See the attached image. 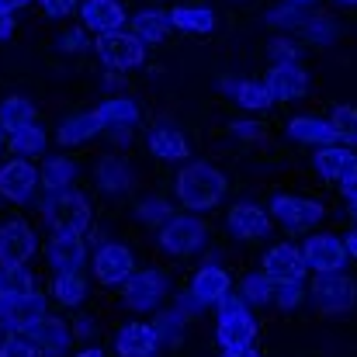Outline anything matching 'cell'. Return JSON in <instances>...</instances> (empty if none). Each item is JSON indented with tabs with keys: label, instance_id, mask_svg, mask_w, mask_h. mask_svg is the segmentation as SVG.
<instances>
[{
	"label": "cell",
	"instance_id": "1",
	"mask_svg": "<svg viewBox=\"0 0 357 357\" xmlns=\"http://www.w3.org/2000/svg\"><path fill=\"white\" fill-rule=\"evenodd\" d=\"M229 191V181L219 167L212 163H184L177 181H174V195L188 212H208L215 208Z\"/></svg>",
	"mask_w": 357,
	"mask_h": 357
},
{
	"label": "cell",
	"instance_id": "2",
	"mask_svg": "<svg viewBox=\"0 0 357 357\" xmlns=\"http://www.w3.org/2000/svg\"><path fill=\"white\" fill-rule=\"evenodd\" d=\"M219 323H215V340L222 351H246L257 340V323L250 312V302L243 295H226L219 305Z\"/></svg>",
	"mask_w": 357,
	"mask_h": 357
},
{
	"label": "cell",
	"instance_id": "3",
	"mask_svg": "<svg viewBox=\"0 0 357 357\" xmlns=\"http://www.w3.org/2000/svg\"><path fill=\"white\" fill-rule=\"evenodd\" d=\"M42 215H45V222L52 229H70V233H87L91 229V219H94L87 195H80L73 188H66L59 195H49L42 202Z\"/></svg>",
	"mask_w": 357,
	"mask_h": 357
},
{
	"label": "cell",
	"instance_id": "4",
	"mask_svg": "<svg viewBox=\"0 0 357 357\" xmlns=\"http://www.w3.org/2000/svg\"><path fill=\"white\" fill-rule=\"evenodd\" d=\"M156 233H160L163 253H170V257H191V253H198L205 246L208 226L198 215H170Z\"/></svg>",
	"mask_w": 357,
	"mask_h": 357
},
{
	"label": "cell",
	"instance_id": "5",
	"mask_svg": "<svg viewBox=\"0 0 357 357\" xmlns=\"http://www.w3.org/2000/svg\"><path fill=\"white\" fill-rule=\"evenodd\" d=\"M312 302L319 312L326 316H337V312H347L357 305V281L344 271H330V274H316L312 288H309Z\"/></svg>",
	"mask_w": 357,
	"mask_h": 357
},
{
	"label": "cell",
	"instance_id": "6",
	"mask_svg": "<svg viewBox=\"0 0 357 357\" xmlns=\"http://www.w3.org/2000/svg\"><path fill=\"white\" fill-rule=\"evenodd\" d=\"M94 49H98V56H101V63L108 66V70H135V66H142V59H146V42L135 35V31H105V35H98V42H94Z\"/></svg>",
	"mask_w": 357,
	"mask_h": 357
},
{
	"label": "cell",
	"instance_id": "7",
	"mask_svg": "<svg viewBox=\"0 0 357 357\" xmlns=\"http://www.w3.org/2000/svg\"><path fill=\"white\" fill-rule=\"evenodd\" d=\"M267 212H271L274 222H281V226L291 229V233H305V229L319 226L323 215H326V208H323L319 202L302 198V195H274Z\"/></svg>",
	"mask_w": 357,
	"mask_h": 357
},
{
	"label": "cell",
	"instance_id": "8",
	"mask_svg": "<svg viewBox=\"0 0 357 357\" xmlns=\"http://www.w3.org/2000/svg\"><path fill=\"white\" fill-rule=\"evenodd\" d=\"M312 167H316V174L326 181V184H337L340 191L357 181V153L354 146H347V142H333V146H319L316 149V156H312Z\"/></svg>",
	"mask_w": 357,
	"mask_h": 357
},
{
	"label": "cell",
	"instance_id": "9",
	"mask_svg": "<svg viewBox=\"0 0 357 357\" xmlns=\"http://www.w3.org/2000/svg\"><path fill=\"white\" fill-rule=\"evenodd\" d=\"M167 298V278L160 271H132V278L121 284V302L132 312H153Z\"/></svg>",
	"mask_w": 357,
	"mask_h": 357
},
{
	"label": "cell",
	"instance_id": "10",
	"mask_svg": "<svg viewBox=\"0 0 357 357\" xmlns=\"http://www.w3.org/2000/svg\"><path fill=\"white\" fill-rule=\"evenodd\" d=\"M17 333H24L38 351L45 357H63L70 347H73V330L63 323V319H56V316H38L35 323H28V326H21Z\"/></svg>",
	"mask_w": 357,
	"mask_h": 357
},
{
	"label": "cell",
	"instance_id": "11",
	"mask_svg": "<svg viewBox=\"0 0 357 357\" xmlns=\"http://www.w3.org/2000/svg\"><path fill=\"white\" fill-rule=\"evenodd\" d=\"M302 253H305L309 271H316V274L344 271V267H347V260H351L347 243H344V239H337V236H330V233H316V236H309L305 243H302Z\"/></svg>",
	"mask_w": 357,
	"mask_h": 357
},
{
	"label": "cell",
	"instance_id": "12",
	"mask_svg": "<svg viewBox=\"0 0 357 357\" xmlns=\"http://www.w3.org/2000/svg\"><path fill=\"white\" fill-rule=\"evenodd\" d=\"M38 191V170L21 156L0 167V198H7L10 205H24L31 202Z\"/></svg>",
	"mask_w": 357,
	"mask_h": 357
},
{
	"label": "cell",
	"instance_id": "13",
	"mask_svg": "<svg viewBox=\"0 0 357 357\" xmlns=\"http://www.w3.org/2000/svg\"><path fill=\"white\" fill-rule=\"evenodd\" d=\"M35 229L21 219H10L0 226V267H17V264H28L35 257Z\"/></svg>",
	"mask_w": 357,
	"mask_h": 357
},
{
	"label": "cell",
	"instance_id": "14",
	"mask_svg": "<svg viewBox=\"0 0 357 357\" xmlns=\"http://www.w3.org/2000/svg\"><path fill=\"white\" fill-rule=\"evenodd\" d=\"M135 271V257L125 243H105L98 253H94V278L108 288L115 284H125Z\"/></svg>",
	"mask_w": 357,
	"mask_h": 357
},
{
	"label": "cell",
	"instance_id": "15",
	"mask_svg": "<svg viewBox=\"0 0 357 357\" xmlns=\"http://www.w3.org/2000/svg\"><path fill=\"white\" fill-rule=\"evenodd\" d=\"M260 271H264L271 281H302L305 271H309V264H305V253H302L298 246L278 243V246H271V250L264 253Z\"/></svg>",
	"mask_w": 357,
	"mask_h": 357
},
{
	"label": "cell",
	"instance_id": "16",
	"mask_svg": "<svg viewBox=\"0 0 357 357\" xmlns=\"http://www.w3.org/2000/svg\"><path fill=\"white\" fill-rule=\"evenodd\" d=\"M271 222H274L271 212L260 208V205H253V202H236V205L229 208V215H226L229 233L236 239H250V243L267 236V233H271Z\"/></svg>",
	"mask_w": 357,
	"mask_h": 357
},
{
	"label": "cell",
	"instance_id": "17",
	"mask_svg": "<svg viewBox=\"0 0 357 357\" xmlns=\"http://www.w3.org/2000/svg\"><path fill=\"white\" fill-rule=\"evenodd\" d=\"M229 291H233V278H229V271H226V267L208 264V267L195 271V278H191V298H195V305H198V309L219 305Z\"/></svg>",
	"mask_w": 357,
	"mask_h": 357
},
{
	"label": "cell",
	"instance_id": "18",
	"mask_svg": "<svg viewBox=\"0 0 357 357\" xmlns=\"http://www.w3.org/2000/svg\"><path fill=\"white\" fill-rule=\"evenodd\" d=\"M49 267L59 274V271H80L84 260H87V246H84V233H70V229H56L49 239Z\"/></svg>",
	"mask_w": 357,
	"mask_h": 357
},
{
	"label": "cell",
	"instance_id": "19",
	"mask_svg": "<svg viewBox=\"0 0 357 357\" xmlns=\"http://www.w3.org/2000/svg\"><path fill=\"white\" fill-rule=\"evenodd\" d=\"M264 80H267L274 101H295V98L309 94V73L302 70V63H271Z\"/></svg>",
	"mask_w": 357,
	"mask_h": 357
},
{
	"label": "cell",
	"instance_id": "20",
	"mask_svg": "<svg viewBox=\"0 0 357 357\" xmlns=\"http://www.w3.org/2000/svg\"><path fill=\"white\" fill-rule=\"evenodd\" d=\"M163 337L156 330V323H125L115 337V351L119 357H153L160 351Z\"/></svg>",
	"mask_w": 357,
	"mask_h": 357
},
{
	"label": "cell",
	"instance_id": "21",
	"mask_svg": "<svg viewBox=\"0 0 357 357\" xmlns=\"http://www.w3.org/2000/svg\"><path fill=\"white\" fill-rule=\"evenodd\" d=\"M80 21H84L87 31L105 35V31L125 28L128 24V14H125V7H121L119 0H84L80 3Z\"/></svg>",
	"mask_w": 357,
	"mask_h": 357
},
{
	"label": "cell",
	"instance_id": "22",
	"mask_svg": "<svg viewBox=\"0 0 357 357\" xmlns=\"http://www.w3.org/2000/svg\"><path fill=\"white\" fill-rule=\"evenodd\" d=\"M149 153L156 160H163V163H184L191 156V142H188V135L181 128L160 125V128L149 132Z\"/></svg>",
	"mask_w": 357,
	"mask_h": 357
},
{
	"label": "cell",
	"instance_id": "23",
	"mask_svg": "<svg viewBox=\"0 0 357 357\" xmlns=\"http://www.w3.org/2000/svg\"><path fill=\"white\" fill-rule=\"evenodd\" d=\"M108 121L105 115L94 108V112H80V115H70V119L59 125V146H84L98 135H105Z\"/></svg>",
	"mask_w": 357,
	"mask_h": 357
},
{
	"label": "cell",
	"instance_id": "24",
	"mask_svg": "<svg viewBox=\"0 0 357 357\" xmlns=\"http://www.w3.org/2000/svg\"><path fill=\"white\" fill-rule=\"evenodd\" d=\"M288 135L295 142H305V146H333L340 142V132L330 119H316V115H298V119L288 121Z\"/></svg>",
	"mask_w": 357,
	"mask_h": 357
},
{
	"label": "cell",
	"instance_id": "25",
	"mask_svg": "<svg viewBox=\"0 0 357 357\" xmlns=\"http://www.w3.org/2000/svg\"><path fill=\"white\" fill-rule=\"evenodd\" d=\"M222 91H229L233 101L246 112H267L274 105V94H271L267 80H222Z\"/></svg>",
	"mask_w": 357,
	"mask_h": 357
},
{
	"label": "cell",
	"instance_id": "26",
	"mask_svg": "<svg viewBox=\"0 0 357 357\" xmlns=\"http://www.w3.org/2000/svg\"><path fill=\"white\" fill-rule=\"evenodd\" d=\"M170 21L177 31H188V35H208L215 28V10L212 7H198V3H177L170 10Z\"/></svg>",
	"mask_w": 357,
	"mask_h": 357
},
{
	"label": "cell",
	"instance_id": "27",
	"mask_svg": "<svg viewBox=\"0 0 357 357\" xmlns=\"http://www.w3.org/2000/svg\"><path fill=\"white\" fill-rule=\"evenodd\" d=\"M128 24H132V31H135L146 45L163 42V38H167V31L174 28L170 10H160V7H146V10H139L135 17H128Z\"/></svg>",
	"mask_w": 357,
	"mask_h": 357
},
{
	"label": "cell",
	"instance_id": "28",
	"mask_svg": "<svg viewBox=\"0 0 357 357\" xmlns=\"http://www.w3.org/2000/svg\"><path fill=\"white\" fill-rule=\"evenodd\" d=\"M73 181H77V163L70 156H49L45 167L38 170V188H45V195H59L73 188Z\"/></svg>",
	"mask_w": 357,
	"mask_h": 357
},
{
	"label": "cell",
	"instance_id": "29",
	"mask_svg": "<svg viewBox=\"0 0 357 357\" xmlns=\"http://www.w3.org/2000/svg\"><path fill=\"white\" fill-rule=\"evenodd\" d=\"M94 177H98L101 191H108V195H125V191L132 188V170H128V163H125L121 156H112V153L98 160Z\"/></svg>",
	"mask_w": 357,
	"mask_h": 357
},
{
	"label": "cell",
	"instance_id": "30",
	"mask_svg": "<svg viewBox=\"0 0 357 357\" xmlns=\"http://www.w3.org/2000/svg\"><path fill=\"white\" fill-rule=\"evenodd\" d=\"M0 288H3V295H7L10 302H17V298H31V295H42L38 278H35L24 264H17V267H0Z\"/></svg>",
	"mask_w": 357,
	"mask_h": 357
},
{
	"label": "cell",
	"instance_id": "31",
	"mask_svg": "<svg viewBox=\"0 0 357 357\" xmlns=\"http://www.w3.org/2000/svg\"><path fill=\"white\" fill-rule=\"evenodd\" d=\"M7 146L17 156H42L45 146H49V135H45V128H38L35 121H28V125H21V128H14L7 135Z\"/></svg>",
	"mask_w": 357,
	"mask_h": 357
},
{
	"label": "cell",
	"instance_id": "32",
	"mask_svg": "<svg viewBox=\"0 0 357 357\" xmlns=\"http://www.w3.org/2000/svg\"><path fill=\"white\" fill-rule=\"evenodd\" d=\"M87 295V281L80 278V271H59L52 278V298L59 305H80Z\"/></svg>",
	"mask_w": 357,
	"mask_h": 357
},
{
	"label": "cell",
	"instance_id": "33",
	"mask_svg": "<svg viewBox=\"0 0 357 357\" xmlns=\"http://www.w3.org/2000/svg\"><path fill=\"white\" fill-rule=\"evenodd\" d=\"M28 121H35V105L28 101V98H3L0 101V128L10 135L14 128H21V125H28Z\"/></svg>",
	"mask_w": 357,
	"mask_h": 357
},
{
	"label": "cell",
	"instance_id": "34",
	"mask_svg": "<svg viewBox=\"0 0 357 357\" xmlns=\"http://www.w3.org/2000/svg\"><path fill=\"white\" fill-rule=\"evenodd\" d=\"M298 31H302L312 45H330V42L340 35V24H337L330 14H316V17H305Z\"/></svg>",
	"mask_w": 357,
	"mask_h": 357
},
{
	"label": "cell",
	"instance_id": "35",
	"mask_svg": "<svg viewBox=\"0 0 357 357\" xmlns=\"http://www.w3.org/2000/svg\"><path fill=\"white\" fill-rule=\"evenodd\" d=\"M239 295H243L250 305H267V302L274 298V281H271L264 271L246 274V278L239 281Z\"/></svg>",
	"mask_w": 357,
	"mask_h": 357
},
{
	"label": "cell",
	"instance_id": "36",
	"mask_svg": "<svg viewBox=\"0 0 357 357\" xmlns=\"http://www.w3.org/2000/svg\"><path fill=\"white\" fill-rule=\"evenodd\" d=\"M135 219H139L142 226L160 229V226L170 219V202H167V198H160V195H149V198H142V202L135 205Z\"/></svg>",
	"mask_w": 357,
	"mask_h": 357
},
{
	"label": "cell",
	"instance_id": "37",
	"mask_svg": "<svg viewBox=\"0 0 357 357\" xmlns=\"http://www.w3.org/2000/svg\"><path fill=\"white\" fill-rule=\"evenodd\" d=\"M309 14H305V7H298V3H281V7H271L267 10V24L274 28V31H288V28H302V21H305Z\"/></svg>",
	"mask_w": 357,
	"mask_h": 357
},
{
	"label": "cell",
	"instance_id": "38",
	"mask_svg": "<svg viewBox=\"0 0 357 357\" xmlns=\"http://www.w3.org/2000/svg\"><path fill=\"white\" fill-rule=\"evenodd\" d=\"M108 125H135L139 121V108H135V101H128V98H108L101 108H98Z\"/></svg>",
	"mask_w": 357,
	"mask_h": 357
},
{
	"label": "cell",
	"instance_id": "39",
	"mask_svg": "<svg viewBox=\"0 0 357 357\" xmlns=\"http://www.w3.org/2000/svg\"><path fill=\"white\" fill-rule=\"evenodd\" d=\"M305 288H302V281H274V305L281 309V312H291V309H298L302 302H305Z\"/></svg>",
	"mask_w": 357,
	"mask_h": 357
},
{
	"label": "cell",
	"instance_id": "40",
	"mask_svg": "<svg viewBox=\"0 0 357 357\" xmlns=\"http://www.w3.org/2000/svg\"><path fill=\"white\" fill-rule=\"evenodd\" d=\"M330 121L337 125V132H340V142L357 146V108H351V105H340V108H333Z\"/></svg>",
	"mask_w": 357,
	"mask_h": 357
},
{
	"label": "cell",
	"instance_id": "41",
	"mask_svg": "<svg viewBox=\"0 0 357 357\" xmlns=\"http://www.w3.org/2000/svg\"><path fill=\"white\" fill-rule=\"evenodd\" d=\"M184 309H170V312H160L156 316V330H160V337L163 340H181V333H184Z\"/></svg>",
	"mask_w": 357,
	"mask_h": 357
},
{
	"label": "cell",
	"instance_id": "42",
	"mask_svg": "<svg viewBox=\"0 0 357 357\" xmlns=\"http://www.w3.org/2000/svg\"><path fill=\"white\" fill-rule=\"evenodd\" d=\"M0 357H38V347L24 333H7L0 340Z\"/></svg>",
	"mask_w": 357,
	"mask_h": 357
},
{
	"label": "cell",
	"instance_id": "43",
	"mask_svg": "<svg viewBox=\"0 0 357 357\" xmlns=\"http://www.w3.org/2000/svg\"><path fill=\"white\" fill-rule=\"evenodd\" d=\"M267 56H271V63H298L302 52H298V45H295L291 38L281 35V38H274V42L267 45Z\"/></svg>",
	"mask_w": 357,
	"mask_h": 357
},
{
	"label": "cell",
	"instance_id": "44",
	"mask_svg": "<svg viewBox=\"0 0 357 357\" xmlns=\"http://www.w3.org/2000/svg\"><path fill=\"white\" fill-rule=\"evenodd\" d=\"M45 17H70L73 10H80V0H38Z\"/></svg>",
	"mask_w": 357,
	"mask_h": 357
},
{
	"label": "cell",
	"instance_id": "45",
	"mask_svg": "<svg viewBox=\"0 0 357 357\" xmlns=\"http://www.w3.org/2000/svg\"><path fill=\"white\" fill-rule=\"evenodd\" d=\"M229 135H236V139H264V125L260 121H233L229 125Z\"/></svg>",
	"mask_w": 357,
	"mask_h": 357
},
{
	"label": "cell",
	"instance_id": "46",
	"mask_svg": "<svg viewBox=\"0 0 357 357\" xmlns=\"http://www.w3.org/2000/svg\"><path fill=\"white\" fill-rule=\"evenodd\" d=\"M84 45H87V31H84V28L63 31V38H59V49H63V52H80Z\"/></svg>",
	"mask_w": 357,
	"mask_h": 357
},
{
	"label": "cell",
	"instance_id": "47",
	"mask_svg": "<svg viewBox=\"0 0 357 357\" xmlns=\"http://www.w3.org/2000/svg\"><path fill=\"white\" fill-rule=\"evenodd\" d=\"M98 333V326H94V319L91 316H80V319H73V337H80V340H91Z\"/></svg>",
	"mask_w": 357,
	"mask_h": 357
},
{
	"label": "cell",
	"instance_id": "48",
	"mask_svg": "<svg viewBox=\"0 0 357 357\" xmlns=\"http://www.w3.org/2000/svg\"><path fill=\"white\" fill-rule=\"evenodd\" d=\"M105 135H108L115 146H128V139H132V125H108Z\"/></svg>",
	"mask_w": 357,
	"mask_h": 357
},
{
	"label": "cell",
	"instance_id": "49",
	"mask_svg": "<svg viewBox=\"0 0 357 357\" xmlns=\"http://www.w3.org/2000/svg\"><path fill=\"white\" fill-rule=\"evenodd\" d=\"M10 35H14V10L0 7V42H3V38H10Z\"/></svg>",
	"mask_w": 357,
	"mask_h": 357
},
{
	"label": "cell",
	"instance_id": "50",
	"mask_svg": "<svg viewBox=\"0 0 357 357\" xmlns=\"http://www.w3.org/2000/svg\"><path fill=\"white\" fill-rule=\"evenodd\" d=\"M344 198H347V205H351V215L357 219V181H351V184L344 188Z\"/></svg>",
	"mask_w": 357,
	"mask_h": 357
},
{
	"label": "cell",
	"instance_id": "51",
	"mask_svg": "<svg viewBox=\"0 0 357 357\" xmlns=\"http://www.w3.org/2000/svg\"><path fill=\"white\" fill-rule=\"evenodd\" d=\"M344 243H347V253H351V260H357V226L344 236Z\"/></svg>",
	"mask_w": 357,
	"mask_h": 357
},
{
	"label": "cell",
	"instance_id": "52",
	"mask_svg": "<svg viewBox=\"0 0 357 357\" xmlns=\"http://www.w3.org/2000/svg\"><path fill=\"white\" fill-rule=\"evenodd\" d=\"M31 0H0V7H7V10H21V7H28Z\"/></svg>",
	"mask_w": 357,
	"mask_h": 357
},
{
	"label": "cell",
	"instance_id": "53",
	"mask_svg": "<svg viewBox=\"0 0 357 357\" xmlns=\"http://www.w3.org/2000/svg\"><path fill=\"white\" fill-rule=\"evenodd\" d=\"M219 357H260V354L246 347V351H222V354H219Z\"/></svg>",
	"mask_w": 357,
	"mask_h": 357
},
{
	"label": "cell",
	"instance_id": "54",
	"mask_svg": "<svg viewBox=\"0 0 357 357\" xmlns=\"http://www.w3.org/2000/svg\"><path fill=\"white\" fill-rule=\"evenodd\" d=\"M7 309H10V298L3 295V288H0V323L7 319Z\"/></svg>",
	"mask_w": 357,
	"mask_h": 357
},
{
	"label": "cell",
	"instance_id": "55",
	"mask_svg": "<svg viewBox=\"0 0 357 357\" xmlns=\"http://www.w3.org/2000/svg\"><path fill=\"white\" fill-rule=\"evenodd\" d=\"M77 357H105V354H101L98 347H84V351H80V354H77Z\"/></svg>",
	"mask_w": 357,
	"mask_h": 357
},
{
	"label": "cell",
	"instance_id": "56",
	"mask_svg": "<svg viewBox=\"0 0 357 357\" xmlns=\"http://www.w3.org/2000/svg\"><path fill=\"white\" fill-rule=\"evenodd\" d=\"M288 3H298V7H312V3H319V0H288Z\"/></svg>",
	"mask_w": 357,
	"mask_h": 357
},
{
	"label": "cell",
	"instance_id": "57",
	"mask_svg": "<svg viewBox=\"0 0 357 357\" xmlns=\"http://www.w3.org/2000/svg\"><path fill=\"white\" fill-rule=\"evenodd\" d=\"M3 135H7V132H3V128H0V146H3Z\"/></svg>",
	"mask_w": 357,
	"mask_h": 357
},
{
	"label": "cell",
	"instance_id": "58",
	"mask_svg": "<svg viewBox=\"0 0 357 357\" xmlns=\"http://www.w3.org/2000/svg\"><path fill=\"white\" fill-rule=\"evenodd\" d=\"M344 3H351V7H357V0H344Z\"/></svg>",
	"mask_w": 357,
	"mask_h": 357
}]
</instances>
